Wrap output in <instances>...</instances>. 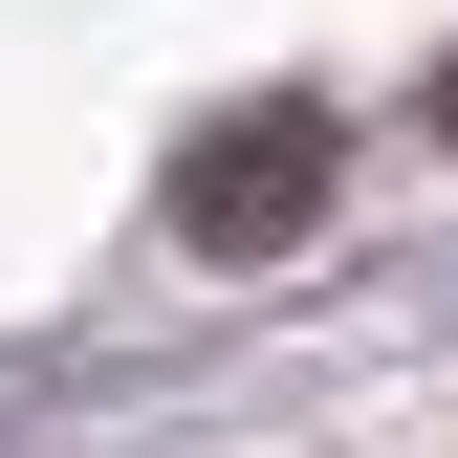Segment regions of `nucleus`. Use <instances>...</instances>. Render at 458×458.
I'll list each match as a JSON object with an SVG mask.
<instances>
[{
  "instance_id": "nucleus-1",
  "label": "nucleus",
  "mask_w": 458,
  "mask_h": 458,
  "mask_svg": "<svg viewBox=\"0 0 458 458\" xmlns=\"http://www.w3.org/2000/svg\"><path fill=\"white\" fill-rule=\"evenodd\" d=\"M327 153H350V131H327L306 88H262V109H218V131L175 153V241H197V262H284V241L327 218Z\"/></svg>"
},
{
  "instance_id": "nucleus-2",
  "label": "nucleus",
  "mask_w": 458,
  "mask_h": 458,
  "mask_svg": "<svg viewBox=\"0 0 458 458\" xmlns=\"http://www.w3.org/2000/svg\"><path fill=\"white\" fill-rule=\"evenodd\" d=\"M437 131H458V66H437Z\"/></svg>"
}]
</instances>
